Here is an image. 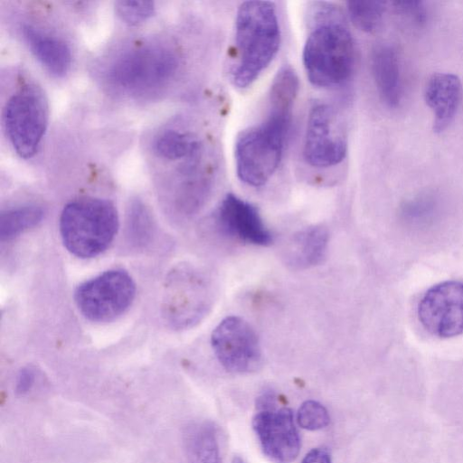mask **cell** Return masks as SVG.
I'll list each match as a JSON object with an SVG mask.
<instances>
[{
    "instance_id": "cell-8",
    "label": "cell",
    "mask_w": 463,
    "mask_h": 463,
    "mask_svg": "<svg viewBox=\"0 0 463 463\" xmlns=\"http://www.w3.org/2000/svg\"><path fill=\"white\" fill-rule=\"evenodd\" d=\"M211 344L219 363L230 372H253L261 364L258 335L241 317L230 316L222 319L212 333Z\"/></svg>"
},
{
    "instance_id": "cell-25",
    "label": "cell",
    "mask_w": 463,
    "mask_h": 463,
    "mask_svg": "<svg viewBox=\"0 0 463 463\" xmlns=\"http://www.w3.org/2000/svg\"><path fill=\"white\" fill-rule=\"evenodd\" d=\"M115 9L120 19L129 24H137L149 18L155 12L151 1H118Z\"/></svg>"
},
{
    "instance_id": "cell-15",
    "label": "cell",
    "mask_w": 463,
    "mask_h": 463,
    "mask_svg": "<svg viewBox=\"0 0 463 463\" xmlns=\"http://www.w3.org/2000/svg\"><path fill=\"white\" fill-rule=\"evenodd\" d=\"M371 69L383 102L391 109L399 107L402 97V83L396 49L388 43L375 46L371 55Z\"/></svg>"
},
{
    "instance_id": "cell-4",
    "label": "cell",
    "mask_w": 463,
    "mask_h": 463,
    "mask_svg": "<svg viewBox=\"0 0 463 463\" xmlns=\"http://www.w3.org/2000/svg\"><path fill=\"white\" fill-rule=\"evenodd\" d=\"M118 229L117 209L106 199L73 200L65 205L60 217V232L65 248L82 259L103 252L112 242Z\"/></svg>"
},
{
    "instance_id": "cell-14",
    "label": "cell",
    "mask_w": 463,
    "mask_h": 463,
    "mask_svg": "<svg viewBox=\"0 0 463 463\" xmlns=\"http://www.w3.org/2000/svg\"><path fill=\"white\" fill-rule=\"evenodd\" d=\"M462 96L459 78L449 72L433 73L427 80L424 99L432 112V129L442 133L452 123Z\"/></svg>"
},
{
    "instance_id": "cell-1",
    "label": "cell",
    "mask_w": 463,
    "mask_h": 463,
    "mask_svg": "<svg viewBox=\"0 0 463 463\" xmlns=\"http://www.w3.org/2000/svg\"><path fill=\"white\" fill-rule=\"evenodd\" d=\"M296 96L275 90L269 94L265 119L236 137L234 159L239 179L250 186H262L277 171L282 159Z\"/></svg>"
},
{
    "instance_id": "cell-21",
    "label": "cell",
    "mask_w": 463,
    "mask_h": 463,
    "mask_svg": "<svg viewBox=\"0 0 463 463\" xmlns=\"http://www.w3.org/2000/svg\"><path fill=\"white\" fill-rule=\"evenodd\" d=\"M387 3L378 0H358L347 3V11L353 24L361 31L373 33L380 26Z\"/></svg>"
},
{
    "instance_id": "cell-11",
    "label": "cell",
    "mask_w": 463,
    "mask_h": 463,
    "mask_svg": "<svg viewBox=\"0 0 463 463\" xmlns=\"http://www.w3.org/2000/svg\"><path fill=\"white\" fill-rule=\"evenodd\" d=\"M333 109L325 103L315 104L308 114L303 154L314 167H331L345 157L347 144L335 126Z\"/></svg>"
},
{
    "instance_id": "cell-24",
    "label": "cell",
    "mask_w": 463,
    "mask_h": 463,
    "mask_svg": "<svg viewBox=\"0 0 463 463\" xmlns=\"http://www.w3.org/2000/svg\"><path fill=\"white\" fill-rule=\"evenodd\" d=\"M395 14L408 25L422 28L428 21V8L422 1L402 0L392 3Z\"/></svg>"
},
{
    "instance_id": "cell-6",
    "label": "cell",
    "mask_w": 463,
    "mask_h": 463,
    "mask_svg": "<svg viewBox=\"0 0 463 463\" xmlns=\"http://www.w3.org/2000/svg\"><path fill=\"white\" fill-rule=\"evenodd\" d=\"M49 109L43 90L34 83L21 86L6 101L3 122L6 136L23 158L37 151L48 124Z\"/></svg>"
},
{
    "instance_id": "cell-23",
    "label": "cell",
    "mask_w": 463,
    "mask_h": 463,
    "mask_svg": "<svg viewBox=\"0 0 463 463\" xmlns=\"http://www.w3.org/2000/svg\"><path fill=\"white\" fill-rule=\"evenodd\" d=\"M297 420L303 429L317 430L326 427L330 418L326 409L321 403L309 400L300 405Z\"/></svg>"
},
{
    "instance_id": "cell-3",
    "label": "cell",
    "mask_w": 463,
    "mask_h": 463,
    "mask_svg": "<svg viewBox=\"0 0 463 463\" xmlns=\"http://www.w3.org/2000/svg\"><path fill=\"white\" fill-rule=\"evenodd\" d=\"M319 19L303 49V63L309 81L319 88H335L346 82L354 69L355 46L348 28L332 10H319Z\"/></svg>"
},
{
    "instance_id": "cell-9",
    "label": "cell",
    "mask_w": 463,
    "mask_h": 463,
    "mask_svg": "<svg viewBox=\"0 0 463 463\" xmlns=\"http://www.w3.org/2000/svg\"><path fill=\"white\" fill-rule=\"evenodd\" d=\"M213 298V285L203 273L189 267L175 270L166 307L170 322L178 328L194 326L209 313Z\"/></svg>"
},
{
    "instance_id": "cell-13",
    "label": "cell",
    "mask_w": 463,
    "mask_h": 463,
    "mask_svg": "<svg viewBox=\"0 0 463 463\" xmlns=\"http://www.w3.org/2000/svg\"><path fill=\"white\" fill-rule=\"evenodd\" d=\"M214 221L218 231L228 238L257 246H269L273 241L258 209L233 194L222 200Z\"/></svg>"
},
{
    "instance_id": "cell-18",
    "label": "cell",
    "mask_w": 463,
    "mask_h": 463,
    "mask_svg": "<svg viewBox=\"0 0 463 463\" xmlns=\"http://www.w3.org/2000/svg\"><path fill=\"white\" fill-rule=\"evenodd\" d=\"M184 449L188 463H220L217 431L209 421L194 423L186 428Z\"/></svg>"
},
{
    "instance_id": "cell-22",
    "label": "cell",
    "mask_w": 463,
    "mask_h": 463,
    "mask_svg": "<svg viewBox=\"0 0 463 463\" xmlns=\"http://www.w3.org/2000/svg\"><path fill=\"white\" fill-rule=\"evenodd\" d=\"M129 236L134 242L146 243L152 231V219L147 208L142 202L136 200L131 203L128 212Z\"/></svg>"
},
{
    "instance_id": "cell-20",
    "label": "cell",
    "mask_w": 463,
    "mask_h": 463,
    "mask_svg": "<svg viewBox=\"0 0 463 463\" xmlns=\"http://www.w3.org/2000/svg\"><path fill=\"white\" fill-rule=\"evenodd\" d=\"M43 214V208L37 205H24L3 212L0 216L1 240H10L37 225Z\"/></svg>"
},
{
    "instance_id": "cell-10",
    "label": "cell",
    "mask_w": 463,
    "mask_h": 463,
    "mask_svg": "<svg viewBox=\"0 0 463 463\" xmlns=\"http://www.w3.org/2000/svg\"><path fill=\"white\" fill-rule=\"evenodd\" d=\"M418 318L432 335L463 334V280H447L430 288L418 305Z\"/></svg>"
},
{
    "instance_id": "cell-26",
    "label": "cell",
    "mask_w": 463,
    "mask_h": 463,
    "mask_svg": "<svg viewBox=\"0 0 463 463\" xmlns=\"http://www.w3.org/2000/svg\"><path fill=\"white\" fill-rule=\"evenodd\" d=\"M35 373L32 368H23L16 378L15 391L19 394L28 392L33 385Z\"/></svg>"
},
{
    "instance_id": "cell-12",
    "label": "cell",
    "mask_w": 463,
    "mask_h": 463,
    "mask_svg": "<svg viewBox=\"0 0 463 463\" xmlns=\"http://www.w3.org/2000/svg\"><path fill=\"white\" fill-rule=\"evenodd\" d=\"M288 408L260 409L252 426L265 455L275 463H290L298 455L300 438Z\"/></svg>"
},
{
    "instance_id": "cell-16",
    "label": "cell",
    "mask_w": 463,
    "mask_h": 463,
    "mask_svg": "<svg viewBox=\"0 0 463 463\" xmlns=\"http://www.w3.org/2000/svg\"><path fill=\"white\" fill-rule=\"evenodd\" d=\"M329 234L326 227L312 225L296 232L284 249L285 263L294 269H306L322 262Z\"/></svg>"
},
{
    "instance_id": "cell-17",
    "label": "cell",
    "mask_w": 463,
    "mask_h": 463,
    "mask_svg": "<svg viewBox=\"0 0 463 463\" xmlns=\"http://www.w3.org/2000/svg\"><path fill=\"white\" fill-rule=\"evenodd\" d=\"M22 33L33 54L49 72L63 76L69 71L71 52L62 39L32 24H24Z\"/></svg>"
},
{
    "instance_id": "cell-19",
    "label": "cell",
    "mask_w": 463,
    "mask_h": 463,
    "mask_svg": "<svg viewBox=\"0 0 463 463\" xmlns=\"http://www.w3.org/2000/svg\"><path fill=\"white\" fill-rule=\"evenodd\" d=\"M154 149L160 157L168 160H185L203 150L196 138L175 129L160 133L155 139Z\"/></svg>"
},
{
    "instance_id": "cell-28",
    "label": "cell",
    "mask_w": 463,
    "mask_h": 463,
    "mask_svg": "<svg viewBox=\"0 0 463 463\" xmlns=\"http://www.w3.org/2000/svg\"><path fill=\"white\" fill-rule=\"evenodd\" d=\"M232 463H245V462L241 458L234 457Z\"/></svg>"
},
{
    "instance_id": "cell-5",
    "label": "cell",
    "mask_w": 463,
    "mask_h": 463,
    "mask_svg": "<svg viewBox=\"0 0 463 463\" xmlns=\"http://www.w3.org/2000/svg\"><path fill=\"white\" fill-rule=\"evenodd\" d=\"M179 62V56L172 47L158 43H142L117 55L109 65L107 76L119 90L143 94L169 82Z\"/></svg>"
},
{
    "instance_id": "cell-2",
    "label": "cell",
    "mask_w": 463,
    "mask_h": 463,
    "mask_svg": "<svg viewBox=\"0 0 463 463\" xmlns=\"http://www.w3.org/2000/svg\"><path fill=\"white\" fill-rule=\"evenodd\" d=\"M280 28L272 2L246 1L235 19V56L231 80L239 89L250 86L275 58Z\"/></svg>"
},
{
    "instance_id": "cell-27",
    "label": "cell",
    "mask_w": 463,
    "mask_h": 463,
    "mask_svg": "<svg viewBox=\"0 0 463 463\" xmlns=\"http://www.w3.org/2000/svg\"><path fill=\"white\" fill-rule=\"evenodd\" d=\"M301 463H331V457L326 449L316 448L305 456Z\"/></svg>"
},
{
    "instance_id": "cell-7",
    "label": "cell",
    "mask_w": 463,
    "mask_h": 463,
    "mask_svg": "<svg viewBox=\"0 0 463 463\" xmlns=\"http://www.w3.org/2000/svg\"><path fill=\"white\" fill-rule=\"evenodd\" d=\"M136 285L123 269H109L81 283L74 299L80 313L93 322H109L132 304Z\"/></svg>"
}]
</instances>
